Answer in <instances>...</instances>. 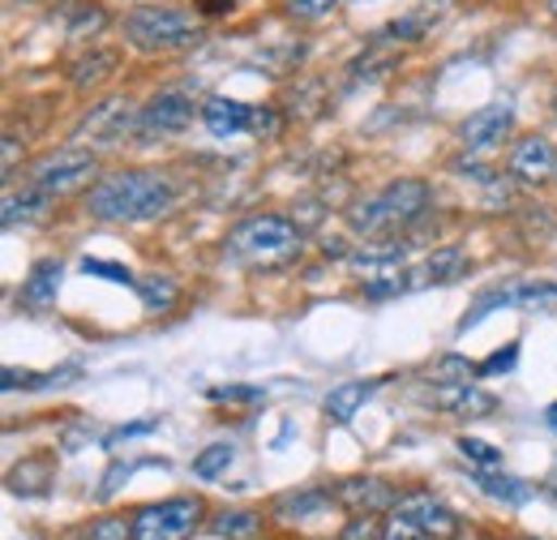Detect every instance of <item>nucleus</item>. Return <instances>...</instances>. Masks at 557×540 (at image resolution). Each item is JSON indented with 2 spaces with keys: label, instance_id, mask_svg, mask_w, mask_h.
I'll use <instances>...</instances> for the list:
<instances>
[{
  "label": "nucleus",
  "instance_id": "obj_1",
  "mask_svg": "<svg viewBox=\"0 0 557 540\" xmlns=\"http://www.w3.org/2000/svg\"><path fill=\"white\" fill-rule=\"evenodd\" d=\"M176 206V185L150 168H121L90 185L86 214L99 223H146Z\"/></svg>",
  "mask_w": 557,
  "mask_h": 540
},
{
  "label": "nucleus",
  "instance_id": "obj_2",
  "mask_svg": "<svg viewBox=\"0 0 557 540\" xmlns=\"http://www.w3.org/2000/svg\"><path fill=\"white\" fill-rule=\"evenodd\" d=\"M121 35H125V44L138 48V52H159V57H168V52L194 48V44L202 39V22H198L189 9L159 0V4H134V9L121 17Z\"/></svg>",
  "mask_w": 557,
  "mask_h": 540
},
{
  "label": "nucleus",
  "instance_id": "obj_3",
  "mask_svg": "<svg viewBox=\"0 0 557 540\" xmlns=\"http://www.w3.org/2000/svg\"><path fill=\"white\" fill-rule=\"evenodd\" d=\"M429 185L417 176H399L391 185H382L377 194H369L364 202H356L348 210L351 228L364 232V236H391V232H404L412 228L420 214L429 210Z\"/></svg>",
  "mask_w": 557,
  "mask_h": 540
},
{
  "label": "nucleus",
  "instance_id": "obj_4",
  "mask_svg": "<svg viewBox=\"0 0 557 540\" xmlns=\"http://www.w3.org/2000/svg\"><path fill=\"white\" fill-rule=\"evenodd\" d=\"M227 249L249 267H283L300 254V228L283 214H253L232 228Z\"/></svg>",
  "mask_w": 557,
  "mask_h": 540
},
{
  "label": "nucleus",
  "instance_id": "obj_5",
  "mask_svg": "<svg viewBox=\"0 0 557 540\" xmlns=\"http://www.w3.org/2000/svg\"><path fill=\"white\" fill-rule=\"evenodd\" d=\"M90 176H99V159L86 150V146H61V150H48L30 163L26 181L52 198H65L73 189L90 185Z\"/></svg>",
  "mask_w": 557,
  "mask_h": 540
},
{
  "label": "nucleus",
  "instance_id": "obj_6",
  "mask_svg": "<svg viewBox=\"0 0 557 540\" xmlns=\"http://www.w3.org/2000/svg\"><path fill=\"white\" fill-rule=\"evenodd\" d=\"M207 519L202 498H163L134 511V537L138 540H189Z\"/></svg>",
  "mask_w": 557,
  "mask_h": 540
},
{
  "label": "nucleus",
  "instance_id": "obj_7",
  "mask_svg": "<svg viewBox=\"0 0 557 540\" xmlns=\"http://www.w3.org/2000/svg\"><path fill=\"white\" fill-rule=\"evenodd\" d=\"M493 309H532V314H557V279H515V283H506V287H493L485 292L476 305H472V314L459 322V331H468V327H476L485 314Z\"/></svg>",
  "mask_w": 557,
  "mask_h": 540
},
{
  "label": "nucleus",
  "instance_id": "obj_8",
  "mask_svg": "<svg viewBox=\"0 0 557 540\" xmlns=\"http://www.w3.org/2000/svg\"><path fill=\"white\" fill-rule=\"evenodd\" d=\"M506 176L519 185H545L549 176H557V150L545 134L519 137L506 155Z\"/></svg>",
  "mask_w": 557,
  "mask_h": 540
},
{
  "label": "nucleus",
  "instance_id": "obj_9",
  "mask_svg": "<svg viewBox=\"0 0 557 540\" xmlns=\"http://www.w3.org/2000/svg\"><path fill=\"white\" fill-rule=\"evenodd\" d=\"M335 498L351 515H391L404 493L377 476H348V480H335Z\"/></svg>",
  "mask_w": 557,
  "mask_h": 540
},
{
  "label": "nucleus",
  "instance_id": "obj_10",
  "mask_svg": "<svg viewBox=\"0 0 557 540\" xmlns=\"http://www.w3.org/2000/svg\"><path fill=\"white\" fill-rule=\"evenodd\" d=\"M129 134H141V108L134 112V103H125V99H108V103L90 108V116L82 121V137H90L99 146H121Z\"/></svg>",
  "mask_w": 557,
  "mask_h": 540
},
{
  "label": "nucleus",
  "instance_id": "obj_11",
  "mask_svg": "<svg viewBox=\"0 0 557 540\" xmlns=\"http://www.w3.org/2000/svg\"><path fill=\"white\" fill-rule=\"evenodd\" d=\"M391 515H404V519L420 524V528H424L433 540H455V537H459V515H455L446 502H437L433 493H424V489L404 493V498H399V506H395Z\"/></svg>",
  "mask_w": 557,
  "mask_h": 540
},
{
  "label": "nucleus",
  "instance_id": "obj_12",
  "mask_svg": "<svg viewBox=\"0 0 557 540\" xmlns=\"http://www.w3.org/2000/svg\"><path fill=\"white\" fill-rule=\"evenodd\" d=\"M189 121H194V99L185 90H159L141 108V137H172L189 130Z\"/></svg>",
  "mask_w": 557,
  "mask_h": 540
},
{
  "label": "nucleus",
  "instance_id": "obj_13",
  "mask_svg": "<svg viewBox=\"0 0 557 540\" xmlns=\"http://www.w3.org/2000/svg\"><path fill=\"white\" fill-rule=\"evenodd\" d=\"M424 400L433 407H442L446 416H459V420H476V416H488L497 407V400L488 391H481L476 382H468V378H450V382L424 391Z\"/></svg>",
  "mask_w": 557,
  "mask_h": 540
},
{
  "label": "nucleus",
  "instance_id": "obj_14",
  "mask_svg": "<svg viewBox=\"0 0 557 540\" xmlns=\"http://www.w3.org/2000/svg\"><path fill=\"white\" fill-rule=\"evenodd\" d=\"M510 130H515V108L510 103H488L459 125V142H463V150H488V146H502L510 137Z\"/></svg>",
  "mask_w": 557,
  "mask_h": 540
},
{
  "label": "nucleus",
  "instance_id": "obj_15",
  "mask_svg": "<svg viewBox=\"0 0 557 540\" xmlns=\"http://www.w3.org/2000/svg\"><path fill=\"white\" fill-rule=\"evenodd\" d=\"M339 506V498L331 493V489H292V493H278L275 502H271V515H275L278 524H313V519H322L326 511H335Z\"/></svg>",
  "mask_w": 557,
  "mask_h": 540
},
{
  "label": "nucleus",
  "instance_id": "obj_16",
  "mask_svg": "<svg viewBox=\"0 0 557 540\" xmlns=\"http://www.w3.org/2000/svg\"><path fill=\"white\" fill-rule=\"evenodd\" d=\"M61 262L57 258H39L35 267L26 270L22 279V292H17V305L22 309H52L57 296H61Z\"/></svg>",
  "mask_w": 557,
  "mask_h": 540
},
{
  "label": "nucleus",
  "instance_id": "obj_17",
  "mask_svg": "<svg viewBox=\"0 0 557 540\" xmlns=\"http://www.w3.org/2000/svg\"><path fill=\"white\" fill-rule=\"evenodd\" d=\"M52 484H57V459L48 451L44 455H26L9 472V493H17V498H44Z\"/></svg>",
  "mask_w": 557,
  "mask_h": 540
},
{
  "label": "nucleus",
  "instance_id": "obj_18",
  "mask_svg": "<svg viewBox=\"0 0 557 540\" xmlns=\"http://www.w3.org/2000/svg\"><path fill=\"white\" fill-rule=\"evenodd\" d=\"M202 121L214 137H232V134H245L253 125V108L240 103V99H223V95H210L202 103Z\"/></svg>",
  "mask_w": 557,
  "mask_h": 540
},
{
  "label": "nucleus",
  "instance_id": "obj_19",
  "mask_svg": "<svg viewBox=\"0 0 557 540\" xmlns=\"http://www.w3.org/2000/svg\"><path fill=\"white\" fill-rule=\"evenodd\" d=\"M463 270H468V254L459 245H446L433 258H424L420 267L408 270V279H412V287H429V283H455V279H463Z\"/></svg>",
  "mask_w": 557,
  "mask_h": 540
},
{
  "label": "nucleus",
  "instance_id": "obj_20",
  "mask_svg": "<svg viewBox=\"0 0 557 540\" xmlns=\"http://www.w3.org/2000/svg\"><path fill=\"white\" fill-rule=\"evenodd\" d=\"M373 391H377V382H373V378H356V382H339V386H331V395H326V416H331L335 425H348L351 416L373 400Z\"/></svg>",
  "mask_w": 557,
  "mask_h": 540
},
{
  "label": "nucleus",
  "instance_id": "obj_21",
  "mask_svg": "<svg viewBox=\"0 0 557 540\" xmlns=\"http://www.w3.org/2000/svg\"><path fill=\"white\" fill-rule=\"evenodd\" d=\"M116 65H121V52H112V48H90L82 61L70 65L73 90H95V86H103V82L116 73Z\"/></svg>",
  "mask_w": 557,
  "mask_h": 540
},
{
  "label": "nucleus",
  "instance_id": "obj_22",
  "mask_svg": "<svg viewBox=\"0 0 557 540\" xmlns=\"http://www.w3.org/2000/svg\"><path fill=\"white\" fill-rule=\"evenodd\" d=\"M408 258V245L404 241H373V245H360L348 254V267L351 270H364V274H382V270H399Z\"/></svg>",
  "mask_w": 557,
  "mask_h": 540
},
{
  "label": "nucleus",
  "instance_id": "obj_23",
  "mask_svg": "<svg viewBox=\"0 0 557 540\" xmlns=\"http://www.w3.org/2000/svg\"><path fill=\"white\" fill-rule=\"evenodd\" d=\"M48 206H52V194H44V189H35V185L26 181L22 194H13V189L4 194V214H0V219H4V228H13L17 219L30 223V219H44Z\"/></svg>",
  "mask_w": 557,
  "mask_h": 540
},
{
  "label": "nucleus",
  "instance_id": "obj_24",
  "mask_svg": "<svg viewBox=\"0 0 557 540\" xmlns=\"http://www.w3.org/2000/svg\"><path fill=\"white\" fill-rule=\"evenodd\" d=\"M476 484H481L485 498L506 502V506H523V502L532 498V484H528V480H519V476H493L488 468L476 472Z\"/></svg>",
  "mask_w": 557,
  "mask_h": 540
},
{
  "label": "nucleus",
  "instance_id": "obj_25",
  "mask_svg": "<svg viewBox=\"0 0 557 540\" xmlns=\"http://www.w3.org/2000/svg\"><path fill=\"white\" fill-rule=\"evenodd\" d=\"M262 511H223V515H214L210 519V532L223 540H253L262 532Z\"/></svg>",
  "mask_w": 557,
  "mask_h": 540
},
{
  "label": "nucleus",
  "instance_id": "obj_26",
  "mask_svg": "<svg viewBox=\"0 0 557 540\" xmlns=\"http://www.w3.org/2000/svg\"><path fill=\"white\" fill-rule=\"evenodd\" d=\"M134 287H138L146 314H168V309L176 305V296H181V287H176L172 274H141Z\"/></svg>",
  "mask_w": 557,
  "mask_h": 540
},
{
  "label": "nucleus",
  "instance_id": "obj_27",
  "mask_svg": "<svg viewBox=\"0 0 557 540\" xmlns=\"http://www.w3.org/2000/svg\"><path fill=\"white\" fill-rule=\"evenodd\" d=\"M108 9L103 4H73L70 17V39H99L108 30Z\"/></svg>",
  "mask_w": 557,
  "mask_h": 540
},
{
  "label": "nucleus",
  "instance_id": "obj_28",
  "mask_svg": "<svg viewBox=\"0 0 557 540\" xmlns=\"http://www.w3.org/2000/svg\"><path fill=\"white\" fill-rule=\"evenodd\" d=\"M227 464H232V446L214 442V446H207V451L194 459V476H198V480H214V476L227 472Z\"/></svg>",
  "mask_w": 557,
  "mask_h": 540
},
{
  "label": "nucleus",
  "instance_id": "obj_29",
  "mask_svg": "<svg viewBox=\"0 0 557 540\" xmlns=\"http://www.w3.org/2000/svg\"><path fill=\"white\" fill-rule=\"evenodd\" d=\"M86 540H138V537H134V519H125V515H103V519L90 524V537Z\"/></svg>",
  "mask_w": 557,
  "mask_h": 540
},
{
  "label": "nucleus",
  "instance_id": "obj_30",
  "mask_svg": "<svg viewBox=\"0 0 557 540\" xmlns=\"http://www.w3.org/2000/svg\"><path fill=\"white\" fill-rule=\"evenodd\" d=\"M459 455L476 468H497L502 464V451L493 442H481V438H459Z\"/></svg>",
  "mask_w": 557,
  "mask_h": 540
},
{
  "label": "nucleus",
  "instance_id": "obj_31",
  "mask_svg": "<svg viewBox=\"0 0 557 540\" xmlns=\"http://www.w3.org/2000/svg\"><path fill=\"white\" fill-rule=\"evenodd\" d=\"M344 0H287V13L296 22H326Z\"/></svg>",
  "mask_w": 557,
  "mask_h": 540
},
{
  "label": "nucleus",
  "instance_id": "obj_32",
  "mask_svg": "<svg viewBox=\"0 0 557 540\" xmlns=\"http://www.w3.org/2000/svg\"><path fill=\"white\" fill-rule=\"evenodd\" d=\"M210 404H262L267 391L262 386H210Z\"/></svg>",
  "mask_w": 557,
  "mask_h": 540
},
{
  "label": "nucleus",
  "instance_id": "obj_33",
  "mask_svg": "<svg viewBox=\"0 0 557 540\" xmlns=\"http://www.w3.org/2000/svg\"><path fill=\"white\" fill-rule=\"evenodd\" d=\"M339 540H382L377 515H351L348 524H344V532H339Z\"/></svg>",
  "mask_w": 557,
  "mask_h": 540
},
{
  "label": "nucleus",
  "instance_id": "obj_34",
  "mask_svg": "<svg viewBox=\"0 0 557 540\" xmlns=\"http://www.w3.org/2000/svg\"><path fill=\"white\" fill-rule=\"evenodd\" d=\"M382 540H433L420 524L412 519H404V515H391L386 524H382Z\"/></svg>",
  "mask_w": 557,
  "mask_h": 540
},
{
  "label": "nucleus",
  "instance_id": "obj_35",
  "mask_svg": "<svg viewBox=\"0 0 557 540\" xmlns=\"http://www.w3.org/2000/svg\"><path fill=\"white\" fill-rule=\"evenodd\" d=\"M82 270H86V274H103V279H112V283H129V287L138 283L125 267H116V262H99V258H86Z\"/></svg>",
  "mask_w": 557,
  "mask_h": 540
},
{
  "label": "nucleus",
  "instance_id": "obj_36",
  "mask_svg": "<svg viewBox=\"0 0 557 540\" xmlns=\"http://www.w3.org/2000/svg\"><path fill=\"white\" fill-rule=\"evenodd\" d=\"M515 360H519V343H510L506 352H497V356H488V360H485V365H481V369H476V373L485 378V373H497V369H510Z\"/></svg>",
  "mask_w": 557,
  "mask_h": 540
},
{
  "label": "nucleus",
  "instance_id": "obj_37",
  "mask_svg": "<svg viewBox=\"0 0 557 540\" xmlns=\"http://www.w3.org/2000/svg\"><path fill=\"white\" fill-rule=\"evenodd\" d=\"M258 137H275L278 134V116L271 108H253V125H249Z\"/></svg>",
  "mask_w": 557,
  "mask_h": 540
},
{
  "label": "nucleus",
  "instance_id": "obj_38",
  "mask_svg": "<svg viewBox=\"0 0 557 540\" xmlns=\"http://www.w3.org/2000/svg\"><path fill=\"white\" fill-rule=\"evenodd\" d=\"M150 429H159V420H138V425H121V429L112 433V442H121V438H138V433H150Z\"/></svg>",
  "mask_w": 557,
  "mask_h": 540
},
{
  "label": "nucleus",
  "instance_id": "obj_39",
  "mask_svg": "<svg viewBox=\"0 0 557 540\" xmlns=\"http://www.w3.org/2000/svg\"><path fill=\"white\" fill-rule=\"evenodd\" d=\"M549 425H554V429H557V404L549 407Z\"/></svg>",
  "mask_w": 557,
  "mask_h": 540
},
{
  "label": "nucleus",
  "instance_id": "obj_40",
  "mask_svg": "<svg viewBox=\"0 0 557 540\" xmlns=\"http://www.w3.org/2000/svg\"><path fill=\"white\" fill-rule=\"evenodd\" d=\"M13 4H39V0H13Z\"/></svg>",
  "mask_w": 557,
  "mask_h": 540
},
{
  "label": "nucleus",
  "instance_id": "obj_41",
  "mask_svg": "<svg viewBox=\"0 0 557 540\" xmlns=\"http://www.w3.org/2000/svg\"><path fill=\"white\" fill-rule=\"evenodd\" d=\"M549 13H554V17H557V0H549Z\"/></svg>",
  "mask_w": 557,
  "mask_h": 540
},
{
  "label": "nucleus",
  "instance_id": "obj_42",
  "mask_svg": "<svg viewBox=\"0 0 557 540\" xmlns=\"http://www.w3.org/2000/svg\"><path fill=\"white\" fill-rule=\"evenodd\" d=\"M515 540H536V537H515Z\"/></svg>",
  "mask_w": 557,
  "mask_h": 540
},
{
  "label": "nucleus",
  "instance_id": "obj_43",
  "mask_svg": "<svg viewBox=\"0 0 557 540\" xmlns=\"http://www.w3.org/2000/svg\"><path fill=\"white\" fill-rule=\"evenodd\" d=\"M554 116H557V99H554Z\"/></svg>",
  "mask_w": 557,
  "mask_h": 540
}]
</instances>
